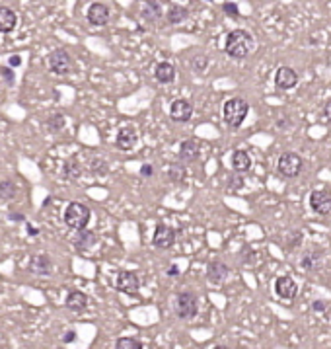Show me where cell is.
Masks as SVG:
<instances>
[{"label":"cell","mask_w":331,"mask_h":349,"mask_svg":"<svg viewBox=\"0 0 331 349\" xmlns=\"http://www.w3.org/2000/svg\"><path fill=\"white\" fill-rule=\"evenodd\" d=\"M191 67H193L195 72H204V68L209 67V57L206 55H197V57L191 59Z\"/></svg>","instance_id":"cell-33"},{"label":"cell","mask_w":331,"mask_h":349,"mask_svg":"<svg viewBox=\"0 0 331 349\" xmlns=\"http://www.w3.org/2000/svg\"><path fill=\"white\" fill-rule=\"evenodd\" d=\"M321 113H323V117L327 119V123H331V100L329 102H325V106H323V109H321Z\"/></svg>","instance_id":"cell-36"},{"label":"cell","mask_w":331,"mask_h":349,"mask_svg":"<svg viewBox=\"0 0 331 349\" xmlns=\"http://www.w3.org/2000/svg\"><path fill=\"white\" fill-rule=\"evenodd\" d=\"M115 349H142V341L136 338H119L115 341Z\"/></svg>","instance_id":"cell-29"},{"label":"cell","mask_w":331,"mask_h":349,"mask_svg":"<svg viewBox=\"0 0 331 349\" xmlns=\"http://www.w3.org/2000/svg\"><path fill=\"white\" fill-rule=\"evenodd\" d=\"M8 65L10 67H19V65H22V57H19V55H12V57L8 59Z\"/></svg>","instance_id":"cell-41"},{"label":"cell","mask_w":331,"mask_h":349,"mask_svg":"<svg viewBox=\"0 0 331 349\" xmlns=\"http://www.w3.org/2000/svg\"><path fill=\"white\" fill-rule=\"evenodd\" d=\"M170 115H172V119L177 121V123H185V121H189L191 115H193V104H191L189 100H185V98H179V100L172 102Z\"/></svg>","instance_id":"cell-11"},{"label":"cell","mask_w":331,"mask_h":349,"mask_svg":"<svg viewBox=\"0 0 331 349\" xmlns=\"http://www.w3.org/2000/svg\"><path fill=\"white\" fill-rule=\"evenodd\" d=\"M90 172L94 176H97V178L107 176V172H109V164H107L106 158H101V156L92 158V160H90Z\"/></svg>","instance_id":"cell-28"},{"label":"cell","mask_w":331,"mask_h":349,"mask_svg":"<svg viewBox=\"0 0 331 349\" xmlns=\"http://www.w3.org/2000/svg\"><path fill=\"white\" fill-rule=\"evenodd\" d=\"M53 260L49 258L47 254H39V256H33L31 262H29V272L37 277H47L53 273Z\"/></svg>","instance_id":"cell-14"},{"label":"cell","mask_w":331,"mask_h":349,"mask_svg":"<svg viewBox=\"0 0 331 349\" xmlns=\"http://www.w3.org/2000/svg\"><path fill=\"white\" fill-rule=\"evenodd\" d=\"M298 84V72L291 67H279L275 72V86L279 90H292Z\"/></svg>","instance_id":"cell-12"},{"label":"cell","mask_w":331,"mask_h":349,"mask_svg":"<svg viewBox=\"0 0 331 349\" xmlns=\"http://www.w3.org/2000/svg\"><path fill=\"white\" fill-rule=\"evenodd\" d=\"M222 12L226 16H230V18H240V10H238V4H236V2H224Z\"/></svg>","instance_id":"cell-34"},{"label":"cell","mask_w":331,"mask_h":349,"mask_svg":"<svg viewBox=\"0 0 331 349\" xmlns=\"http://www.w3.org/2000/svg\"><path fill=\"white\" fill-rule=\"evenodd\" d=\"M275 293H277V297H281L284 301H294L298 295V285L291 275H281L275 281Z\"/></svg>","instance_id":"cell-7"},{"label":"cell","mask_w":331,"mask_h":349,"mask_svg":"<svg viewBox=\"0 0 331 349\" xmlns=\"http://www.w3.org/2000/svg\"><path fill=\"white\" fill-rule=\"evenodd\" d=\"M47 127L51 129V131H60L63 127H65V115L63 113H58V111H55V113H51V115L47 117Z\"/></svg>","instance_id":"cell-31"},{"label":"cell","mask_w":331,"mask_h":349,"mask_svg":"<svg viewBox=\"0 0 331 349\" xmlns=\"http://www.w3.org/2000/svg\"><path fill=\"white\" fill-rule=\"evenodd\" d=\"M312 311H314V312H323V311H325V302H323V301H314V302H312Z\"/></svg>","instance_id":"cell-40"},{"label":"cell","mask_w":331,"mask_h":349,"mask_svg":"<svg viewBox=\"0 0 331 349\" xmlns=\"http://www.w3.org/2000/svg\"><path fill=\"white\" fill-rule=\"evenodd\" d=\"M302 166H304V162H302V158L296 152H282L279 156L277 168H279V172L284 178H296V176H300Z\"/></svg>","instance_id":"cell-5"},{"label":"cell","mask_w":331,"mask_h":349,"mask_svg":"<svg viewBox=\"0 0 331 349\" xmlns=\"http://www.w3.org/2000/svg\"><path fill=\"white\" fill-rule=\"evenodd\" d=\"M310 209L316 215H327L331 211V193L316 189L310 193Z\"/></svg>","instance_id":"cell-13"},{"label":"cell","mask_w":331,"mask_h":349,"mask_svg":"<svg viewBox=\"0 0 331 349\" xmlns=\"http://www.w3.org/2000/svg\"><path fill=\"white\" fill-rule=\"evenodd\" d=\"M154 78L162 84H170L175 80V67L172 63H158L154 68Z\"/></svg>","instance_id":"cell-22"},{"label":"cell","mask_w":331,"mask_h":349,"mask_svg":"<svg viewBox=\"0 0 331 349\" xmlns=\"http://www.w3.org/2000/svg\"><path fill=\"white\" fill-rule=\"evenodd\" d=\"M63 219H65L67 226H70V228H74L76 232H80V230H84L88 226L90 219H92V213H90L88 205L80 203V201H72V203L67 205Z\"/></svg>","instance_id":"cell-3"},{"label":"cell","mask_w":331,"mask_h":349,"mask_svg":"<svg viewBox=\"0 0 331 349\" xmlns=\"http://www.w3.org/2000/svg\"><path fill=\"white\" fill-rule=\"evenodd\" d=\"M179 158H181V162H187V164L197 162L201 158V145H199V141H195V139L183 141L179 145Z\"/></svg>","instance_id":"cell-15"},{"label":"cell","mask_w":331,"mask_h":349,"mask_svg":"<svg viewBox=\"0 0 331 349\" xmlns=\"http://www.w3.org/2000/svg\"><path fill=\"white\" fill-rule=\"evenodd\" d=\"M49 68L55 74H68L72 70V57L67 49H55L49 53Z\"/></svg>","instance_id":"cell-6"},{"label":"cell","mask_w":331,"mask_h":349,"mask_svg":"<svg viewBox=\"0 0 331 349\" xmlns=\"http://www.w3.org/2000/svg\"><path fill=\"white\" fill-rule=\"evenodd\" d=\"M16 195H18V185L14 184L12 180L0 182V199L2 201H12Z\"/></svg>","instance_id":"cell-27"},{"label":"cell","mask_w":331,"mask_h":349,"mask_svg":"<svg viewBox=\"0 0 331 349\" xmlns=\"http://www.w3.org/2000/svg\"><path fill=\"white\" fill-rule=\"evenodd\" d=\"M152 244H154L156 248H160V250H170V248L175 244V230L174 228H170L168 224L160 223L154 230Z\"/></svg>","instance_id":"cell-8"},{"label":"cell","mask_w":331,"mask_h":349,"mask_svg":"<svg viewBox=\"0 0 331 349\" xmlns=\"http://www.w3.org/2000/svg\"><path fill=\"white\" fill-rule=\"evenodd\" d=\"M154 174V168L150 164H144L142 168H140V176H144V178H150V176Z\"/></svg>","instance_id":"cell-39"},{"label":"cell","mask_w":331,"mask_h":349,"mask_svg":"<svg viewBox=\"0 0 331 349\" xmlns=\"http://www.w3.org/2000/svg\"><path fill=\"white\" fill-rule=\"evenodd\" d=\"M253 49V37L245 29H234L226 35L224 51L232 59H245Z\"/></svg>","instance_id":"cell-1"},{"label":"cell","mask_w":331,"mask_h":349,"mask_svg":"<svg viewBox=\"0 0 331 349\" xmlns=\"http://www.w3.org/2000/svg\"><path fill=\"white\" fill-rule=\"evenodd\" d=\"M115 287L119 293H125V295H135L140 287V281H138V275L135 272H119L115 279Z\"/></svg>","instance_id":"cell-9"},{"label":"cell","mask_w":331,"mask_h":349,"mask_svg":"<svg viewBox=\"0 0 331 349\" xmlns=\"http://www.w3.org/2000/svg\"><path fill=\"white\" fill-rule=\"evenodd\" d=\"M86 18L92 26H107V22L111 20V10L104 2H94L88 8Z\"/></svg>","instance_id":"cell-10"},{"label":"cell","mask_w":331,"mask_h":349,"mask_svg":"<svg viewBox=\"0 0 331 349\" xmlns=\"http://www.w3.org/2000/svg\"><path fill=\"white\" fill-rule=\"evenodd\" d=\"M321 258H323V252L318 250V248H310V250H306L304 256H302L300 260V267L304 272H318L321 267Z\"/></svg>","instance_id":"cell-17"},{"label":"cell","mask_w":331,"mask_h":349,"mask_svg":"<svg viewBox=\"0 0 331 349\" xmlns=\"http://www.w3.org/2000/svg\"><path fill=\"white\" fill-rule=\"evenodd\" d=\"M228 273H230V267L224 262H220V260H214V262H211L206 265V279L211 283H214V285L222 283Z\"/></svg>","instance_id":"cell-18"},{"label":"cell","mask_w":331,"mask_h":349,"mask_svg":"<svg viewBox=\"0 0 331 349\" xmlns=\"http://www.w3.org/2000/svg\"><path fill=\"white\" fill-rule=\"evenodd\" d=\"M0 72H2V76L6 78V82H8V84H14V72H12V68L4 67V68H0Z\"/></svg>","instance_id":"cell-35"},{"label":"cell","mask_w":331,"mask_h":349,"mask_svg":"<svg viewBox=\"0 0 331 349\" xmlns=\"http://www.w3.org/2000/svg\"><path fill=\"white\" fill-rule=\"evenodd\" d=\"M168 275H170V277H177V275H179V267H177V265H172V267L168 269Z\"/></svg>","instance_id":"cell-43"},{"label":"cell","mask_w":331,"mask_h":349,"mask_svg":"<svg viewBox=\"0 0 331 349\" xmlns=\"http://www.w3.org/2000/svg\"><path fill=\"white\" fill-rule=\"evenodd\" d=\"M213 349H230V347H226V345H216V347H213Z\"/></svg>","instance_id":"cell-45"},{"label":"cell","mask_w":331,"mask_h":349,"mask_svg":"<svg viewBox=\"0 0 331 349\" xmlns=\"http://www.w3.org/2000/svg\"><path fill=\"white\" fill-rule=\"evenodd\" d=\"M65 306H67L68 311L72 312H82L86 311L88 306V297L84 293L80 291H70L67 295V301H65Z\"/></svg>","instance_id":"cell-21"},{"label":"cell","mask_w":331,"mask_h":349,"mask_svg":"<svg viewBox=\"0 0 331 349\" xmlns=\"http://www.w3.org/2000/svg\"><path fill=\"white\" fill-rule=\"evenodd\" d=\"M300 244H302V232L300 230H292V232L288 234V240H286V250H288V252H294Z\"/></svg>","instance_id":"cell-32"},{"label":"cell","mask_w":331,"mask_h":349,"mask_svg":"<svg viewBox=\"0 0 331 349\" xmlns=\"http://www.w3.org/2000/svg\"><path fill=\"white\" fill-rule=\"evenodd\" d=\"M18 26V16L16 12L8 6H0V33H10Z\"/></svg>","instance_id":"cell-20"},{"label":"cell","mask_w":331,"mask_h":349,"mask_svg":"<svg viewBox=\"0 0 331 349\" xmlns=\"http://www.w3.org/2000/svg\"><path fill=\"white\" fill-rule=\"evenodd\" d=\"M247 111H250V104L243 98H230L222 107L224 123L232 129H238L247 117Z\"/></svg>","instance_id":"cell-2"},{"label":"cell","mask_w":331,"mask_h":349,"mask_svg":"<svg viewBox=\"0 0 331 349\" xmlns=\"http://www.w3.org/2000/svg\"><path fill=\"white\" fill-rule=\"evenodd\" d=\"M136 139H138V137H136L135 127H131V125L121 127L119 133H117L115 145H117V148H121V150H131V148H135Z\"/></svg>","instance_id":"cell-16"},{"label":"cell","mask_w":331,"mask_h":349,"mask_svg":"<svg viewBox=\"0 0 331 349\" xmlns=\"http://www.w3.org/2000/svg\"><path fill=\"white\" fill-rule=\"evenodd\" d=\"M187 18H189V10L183 8V6H179V4H172L170 10H168V14H166L168 24H172V26H177V24L185 22Z\"/></svg>","instance_id":"cell-25"},{"label":"cell","mask_w":331,"mask_h":349,"mask_svg":"<svg viewBox=\"0 0 331 349\" xmlns=\"http://www.w3.org/2000/svg\"><path fill=\"white\" fill-rule=\"evenodd\" d=\"M72 242H74V248H76L78 252H88V250H92L97 244V234L94 232V230L84 228V230L76 232Z\"/></svg>","instance_id":"cell-19"},{"label":"cell","mask_w":331,"mask_h":349,"mask_svg":"<svg viewBox=\"0 0 331 349\" xmlns=\"http://www.w3.org/2000/svg\"><path fill=\"white\" fill-rule=\"evenodd\" d=\"M277 127H279V129H288V127H292V121L288 117H282V119L277 121Z\"/></svg>","instance_id":"cell-38"},{"label":"cell","mask_w":331,"mask_h":349,"mask_svg":"<svg viewBox=\"0 0 331 349\" xmlns=\"http://www.w3.org/2000/svg\"><path fill=\"white\" fill-rule=\"evenodd\" d=\"M175 316L181 320H193L199 312V299L193 291H181L175 297Z\"/></svg>","instance_id":"cell-4"},{"label":"cell","mask_w":331,"mask_h":349,"mask_svg":"<svg viewBox=\"0 0 331 349\" xmlns=\"http://www.w3.org/2000/svg\"><path fill=\"white\" fill-rule=\"evenodd\" d=\"M80 174H82V168H80L78 158L76 156L68 158L67 162H65V168H63V176H65L67 180H76V178H80Z\"/></svg>","instance_id":"cell-26"},{"label":"cell","mask_w":331,"mask_h":349,"mask_svg":"<svg viewBox=\"0 0 331 349\" xmlns=\"http://www.w3.org/2000/svg\"><path fill=\"white\" fill-rule=\"evenodd\" d=\"M28 234H29V236H37L39 230H37V228H33V226H28Z\"/></svg>","instance_id":"cell-44"},{"label":"cell","mask_w":331,"mask_h":349,"mask_svg":"<svg viewBox=\"0 0 331 349\" xmlns=\"http://www.w3.org/2000/svg\"><path fill=\"white\" fill-rule=\"evenodd\" d=\"M232 168L236 170V172H238V174L250 172V168H252V156L247 154L245 150H234Z\"/></svg>","instance_id":"cell-24"},{"label":"cell","mask_w":331,"mask_h":349,"mask_svg":"<svg viewBox=\"0 0 331 349\" xmlns=\"http://www.w3.org/2000/svg\"><path fill=\"white\" fill-rule=\"evenodd\" d=\"M168 178L175 182V184H179V182H183L185 180V166H181L179 162L177 164H172L170 166V170H168Z\"/></svg>","instance_id":"cell-30"},{"label":"cell","mask_w":331,"mask_h":349,"mask_svg":"<svg viewBox=\"0 0 331 349\" xmlns=\"http://www.w3.org/2000/svg\"><path fill=\"white\" fill-rule=\"evenodd\" d=\"M140 16H142V20H146V22L154 24V22H158V20L164 16L162 4H160V2H152V0H148V2H144V6H142Z\"/></svg>","instance_id":"cell-23"},{"label":"cell","mask_w":331,"mask_h":349,"mask_svg":"<svg viewBox=\"0 0 331 349\" xmlns=\"http://www.w3.org/2000/svg\"><path fill=\"white\" fill-rule=\"evenodd\" d=\"M74 340H76V332L74 330H68L67 334L63 336V341H65V343H72Z\"/></svg>","instance_id":"cell-37"},{"label":"cell","mask_w":331,"mask_h":349,"mask_svg":"<svg viewBox=\"0 0 331 349\" xmlns=\"http://www.w3.org/2000/svg\"><path fill=\"white\" fill-rule=\"evenodd\" d=\"M8 217H10V221H18V223H22V221H24V215H22V213H10Z\"/></svg>","instance_id":"cell-42"}]
</instances>
